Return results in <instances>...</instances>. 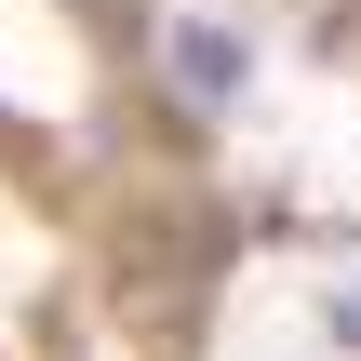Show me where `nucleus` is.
<instances>
[{
  "mask_svg": "<svg viewBox=\"0 0 361 361\" xmlns=\"http://www.w3.org/2000/svg\"><path fill=\"white\" fill-rule=\"evenodd\" d=\"M241 67H255L241 27H214V13H174V27H161V94H174L188 121H214V107L241 94Z\"/></svg>",
  "mask_w": 361,
  "mask_h": 361,
  "instance_id": "nucleus-1",
  "label": "nucleus"
}]
</instances>
